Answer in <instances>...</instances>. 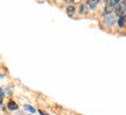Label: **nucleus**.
Wrapping results in <instances>:
<instances>
[{
  "label": "nucleus",
  "instance_id": "obj_2",
  "mask_svg": "<svg viewBox=\"0 0 126 115\" xmlns=\"http://www.w3.org/2000/svg\"><path fill=\"white\" fill-rule=\"evenodd\" d=\"M125 9H126L125 6H123L122 4H118L117 6L114 7V13H116V15H117V16H119V18H120L123 14L125 13Z\"/></svg>",
  "mask_w": 126,
  "mask_h": 115
},
{
  "label": "nucleus",
  "instance_id": "obj_9",
  "mask_svg": "<svg viewBox=\"0 0 126 115\" xmlns=\"http://www.w3.org/2000/svg\"><path fill=\"white\" fill-rule=\"evenodd\" d=\"M79 13L81 14H85L86 13V8L84 5H81V7H79Z\"/></svg>",
  "mask_w": 126,
  "mask_h": 115
},
{
  "label": "nucleus",
  "instance_id": "obj_11",
  "mask_svg": "<svg viewBox=\"0 0 126 115\" xmlns=\"http://www.w3.org/2000/svg\"><path fill=\"white\" fill-rule=\"evenodd\" d=\"M122 5H123V6H125V7H126V0H123Z\"/></svg>",
  "mask_w": 126,
  "mask_h": 115
},
{
  "label": "nucleus",
  "instance_id": "obj_13",
  "mask_svg": "<svg viewBox=\"0 0 126 115\" xmlns=\"http://www.w3.org/2000/svg\"><path fill=\"white\" fill-rule=\"evenodd\" d=\"M2 77H4V76L1 75V73H0V79H1V78H2Z\"/></svg>",
  "mask_w": 126,
  "mask_h": 115
},
{
  "label": "nucleus",
  "instance_id": "obj_5",
  "mask_svg": "<svg viewBox=\"0 0 126 115\" xmlns=\"http://www.w3.org/2000/svg\"><path fill=\"white\" fill-rule=\"evenodd\" d=\"M67 14L69 16H72L74 14H75V6L74 5H70V6H68L67 8Z\"/></svg>",
  "mask_w": 126,
  "mask_h": 115
},
{
  "label": "nucleus",
  "instance_id": "obj_6",
  "mask_svg": "<svg viewBox=\"0 0 126 115\" xmlns=\"http://www.w3.org/2000/svg\"><path fill=\"white\" fill-rule=\"evenodd\" d=\"M125 20L126 19L124 18V16H120V18H119V20H118V26H119V28H124V26H125Z\"/></svg>",
  "mask_w": 126,
  "mask_h": 115
},
{
  "label": "nucleus",
  "instance_id": "obj_4",
  "mask_svg": "<svg viewBox=\"0 0 126 115\" xmlns=\"http://www.w3.org/2000/svg\"><path fill=\"white\" fill-rule=\"evenodd\" d=\"M7 108H8L9 111H18L19 106L16 105V102L13 101V100H9L8 103H7Z\"/></svg>",
  "mask_w": 126,
  "mask_h": 115
},
{
  "label": "nucleus",
  "instance_id": "obj_14",
  "mask_svg": "<svg viewBox=\"0 0 126 115\" xmlns=\"http://www.w3.org/2000/svg\"><path fill=\"white\" fill-rule=\"evenodd\" d=\"M69 1H72V0H69Z\"/></svg>",
  "mask_w": 126,
  "mask_h": 115
},
{
  "label": "nucleus",
  "instance_id": "obj_10",
  "mask_svg": "<svg viewBox=\"0 0 126 115\" xmlns=\"http://www.w3.org/2000/svg\"><path fill=\"white\" fill-rule=\"evenodd\" d=\"M2 102H4V97L0 95V105H2Z\"/></svg>",
  "mask_w": 126,
  "mask_h": 115
},
{
  "label": "nucleus",
  "instance_id": "obj_7",
  "mask_svg": "<svg viewBox=\"0 0 126 115\" xmlns=\"http://www.w3.org/2000/svg\"><path fill=\"white\" fill-rule=\"evenodd\" d=\"M25 109H27V111L31 112V113H35V108H34V107H32V106H29V105H26V106H25Z\"/></svg>",
  "mask_w": 126,
  "mask_h": 115
},
{
  "label": "nucleus",
  "instance_id": "obj_3",
  "mask_svg": "<svg viewBox=\"0 0 126 115\" xmlns=\"http://www.w3.org/2000/svg\"><path fill=\"white\" fill-rule=\"evenodd\" d=\"M100 2V0H88V6H89V8L90 9H96L97 8V6L99 5Z\"/></svg>",
  "mask_w": 126,
  "mask_h": 115
},
{
  "label": "nucleus",
  "instance_id": "obj_1",
  "mask_svg": "<svg viewBox=\"0 0 126 115\" xmlns=\"http://www.w3.org/2000/svg\"><path fill=\"white\" fill-rule=\"evenodd\" d=\"M104 23H105L108 27H113L114 25H116V16L112 15V14L106 15L105 19H104Z\"/></svg>",
  "mask_w": 126,
  "mask_h": 115
},
{
  "label": "nucleus",
  "instance_id": "obj_12",
  "mask_svg": "<svg viewBox=\"0 0 126 115\" xmlns=\"http://www.w3.org/2000/svg\"><path fill=\"white\" fill-rule=\"evenodd\" d=\"M40 114H41V115H48V114H46L43 111H40Z\"/></svg>",
  "mask_w": 126,
  "mask_h": 115
},
{
  "label": "nucleus",
  "instance_id": "obj_8",
  "mask_svg": "<svg viewBox=\"0 0 126 115\" xmlns=\"http://www.w3.org/2000/svg\"><path fill=\"white\" fill-rule=\"evenodd\" d=\"M119 1H120V0H110V2H109V4L114 7V6H117V5L119 4Z\"/></svg>",
  "mask_w": 126,
  "mask_h": 115
}]
</instances>
